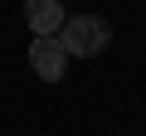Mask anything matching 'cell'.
Instances as JSON below:
<instances>
[{
    "instance_id": "cell-3",
    "label": "cell",
    "mask_w": 146,
    "mask_h": 136,
    "mask_svg": "<svg viewBox=\"0 0 146 136\" xmlns=\"http://www.w3.org/2000/svg\"><path fill=\"white\" fill-rule=\"evenodd\" d=\"M25 20H29L34 39H58V29L68 24V15H63L58 0H25Z\"/></svg>"
},
{
    "instance_id": "cell-1",
    "label": "cell",
    "mask_w": 146,
    "mask_h": 136,
    "mask_svg": "<svg viewBox=\"0 0 146 136\" xmlns=\"http://www.w3.org/2000/svg\"><path fill=\"white\" fill-rule=\"evenodd\" d=\"M107 39H112V29H107L102 15H73V20L58 29V44H63L68 58H98V53L107 49Z\"/></svg>"
},
{
    "instance_id": "cell-2",
    "label": "cell",
    "mask_w": 146,
    "mask_h": 136,
    "mask_svg": "<svg viewBox=\"0 0 146 136\" xmlns=\"http://www.w3.org/2000/svg\"><path fill=\"white\" fill-rule=\"evenodd\" d=\"M29 68L44 78V83H58L68 73V53L58 39H29Z\"/></svg>"
}]
</instances>
